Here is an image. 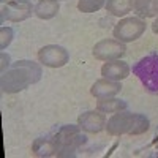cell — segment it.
Masks as SVG:
<instances>
[{"instance_id": "cell-1", "label": "cell", "mask_w": 158, "mask_h": 158, "mask_svg": "<svg viewBox=\"0 0 158 158\" xmlns=\"http://www.w3.org/2000/svg\"><path fill=\"white\" fill-rule=\"evenodd\" d=\"M43 76L41 65L32 60H18L2 74V92L18 94L32 84H36Z\"/></svg>"}, {"instance_id": "cell-19", "label": "cell", "mask_w": 158, "mask_h": 158, "mask_svg": "<svg viewBox=\"0 0 158 158\" xmlns=\"http://www.w3.org/2000/svg\"><path fill=\"white\" fill-rule=\"evenodd\" d=\"M152 30H153L155 35H158V19L153 21V24H152Z\"/></svg>"}, {"instance_id": "cell-8", "label": "cell", "mask_w": 158, "mask_h": 158, "mask_svg": "<svg viewBox=\"0 0 158 158\" xmlns=\"http://www.w3.org/2000/svg\"><path fill=\"white\" fill-rule=\"evenodd\" d=\"M38 60L41 65H44V67L62 68L68 63L70 54H68V51L62 46L48 44V46H44L38 51Z\"/></svg>"}, {"instance_id": "cell-20", "label": "cell", "mask_w": 158, "mask_h": 158, "mask_svg": "<svg viewBox=\"0 0 158 158\" xmlns=\"http://www.w3.org/2000/svg\"><path fill=\"white\" fill-rule=\"evenodd\" d=\"M152 10H153V13H155V16H158V0H153Z\"/></svg>"}, {"instance_id": "cell-16", "label": "cell", "mask_w": 158, "mask_h": 158, "mask_svg": "<svg viewBox=\"0 0 158 158\" xmlns=\"http://www.w3.org/2000/svg\"><path fill=\"white\" fill-rule=\"evenodd\" d=\"M106 5V0H77V10L82 13H95Z\"/></svg>"}, {"instance_id": "cell-5", "label": "cell", "mask_w": 158, "mask_h": 158, "mask_svg": "<svg viewBox=\"0 0 158 158\" xmlns=\"http://www.w3.org/2000/svg\"><path fill=\"white\" fill-rule=\"evenodd\" d=\"M146 27H147V24L142 18H138V16L123 18L115 24L114 38L118 40V41H122V43L136 41V40L141 38L142 33L146 32Z\"/></svg>"}, {"instance_id": "cell-11", "label": "cell", "mask_w": 158, "mask_h": 158, "mask_svg": "<svg viewBox=\"0 0 158 158\" xmlns=\"http://www.w3.org/2000/svg\"><path fill=\"white\" fill-rule=\"evenodd\" d=\"M122 90V84L120 81H111V79H98L95 81V84L92 85L90 94L92 97H95L97 100L100 98H108V97H115L117 94H120Z\"/></svg>"}, {"instance_id": "cell-18", "label": "cell", "mask_w": 158, "mask_h": 158, "mask_svg": "<svg viewBox=\"0 0 158 158\" xmlns=\"http://www.w3.org/2000/svg\"><path fill=\"white\" fill-rule=\"evenodd\" d=\"M10 67H11V63H10V56L5 54V52H2V68H0V70H2V74H3Z\"/></svg>"}, {"instance_id": "cell-4", "label": "cell", "mask_w": 158, "mask_h": 158, "mask_svg": "<svg viewBox=\"0 0 158 158\" xmlns=\"http://www.w3.org/2000/svg\"><path fill=\"white\" fill-rule=\"evenodd\" d=\"M131 70L149 94L158 95V51H153L138 60Z\"/></svg>"}, {"instance_id": "cell-12", "label": "cell", "mask_w": 158, "mask_h": 158, "mask_svg": "<svg viewBox=\"0 0 158 158\" xmlns=\"http://www.w3.org/2000/svg\"><path fill=\"white\" fill-rule=\"evenodd\" d=\"M106 13L115 18H123L135 10V0H106Z\"/></svg>"}, {"instance_id": "cell-10", "label": "cell", "mask_w": 158, "mask_h": 158, "mask_svg": "<svg viewBox=\"0 0 158 158\" xmlns=\"http://www.w3.org/2000/svg\"><path fill=\"white\" fill-rule=\"evenodd\" d=\"M130 71H131L130 65L120 59L109 60L101 67V76L111 79V81H123L125 77H128Z\"/></svg>"}, {"instance_id": "cell-9", "label": "cell", "mask_w": 158, "mask_h": 158, "mask_svg": "<svg viewBox=\"0 0 158 158\" xmlns=\"http://www.w3.org/2000/svg\"><path fill=\"white\" fill-rule=\"evenodd\" d=\"M77 125L87 133H100L106 128V115L101 111H85L77 117Z\"/></svg>"}, {"instance_id": "cell-21", "label": "cell", "mask_w": 158, "mask_h": 158, "mask_svg": "<svg viewBox=\"0 0 158 158\" xmlns=\"http://www.w3.org/2000/svg\"><path fill=\"white\" fill-rule=\"evenodd\" d=\"M153 147H155V149L158 150V135H156V138L153 139Z\"/></svg>"}, {"instance_id": "cell-2", "label": "cell", "mask_w": 158, "mask_h": 158, "mask_svg": "<svg viewBox=\"0 0 158 158\" xmlns=\"http://www.w3.org/2000/svg\"><path fill=\"white\" fill-rule=\"evenodd\" d=\"M150 122L146 115L142 114H133L118 111L114 112V115L106 122V130L109 136H122V135H130V136H138L144 135L146 131H149Z\"/></svg>"}, {"instance_id": "cell-14", "label": "cell", "mask_w": 158, "mask_h": 158, "mask_svg": "<svg viewBox=\"0 0 158 158\" xmlns=\"http://www.w3.org/2000/svg\"><path fill=\"white\" fill-rule=\"evenodd\" d=\"M127 101L115 98V97H108V98H100L97 101V109L104 112V114H112V112H118L127 109Z\"/></svg>"}, {"instance_id": "cell-13", "label": "cell", "mask_w": 158, "mask_h": 158, "mask_svg": "<svg viewBox=\"0 0 158 158\" xmlns=\"http://www.w3.org/2000/svg\"><path fill=\"white\" fill-rule=\"evenodd\" d=\"M60 10L59 0H40L35 5V16L40 19H52Z\"/></svg>"}, {"instance_id": "cell-3", "label": "cell", "mask_w": 158, "mask_h": 158, "mask_svg": "<svg viewBox=\"0 0 158 158\" xmlns=\"http://www.w3.org/2000/svg\"><path fill=\"white\" fill-rule=\"evenodd\" d=\"M49 136L54 146V156H73L87 142V136L79 125H63Z\"/></svg>"}, {"instance_id": "cell-17", "label": "cell", "mask_w": 158, "mask_h": 158, "mask_svg": "<svg viewBox=\"0 0 158 158\" xmlns=\"http://www.w3.org/2000/svg\"><path fill=\"white\" fill-rule=\"evenodd\" d=\"M13 36H15L13 29L3 25V27L0 29V49H6L10 46V43L13 41Z\"/></svg>"}, {"instance_id": "cell-6", "label": "cell", "mask_w": 158, "mask_h": 158, "mask_svg": "<svg viewBox=\"0 0 158 158\" xmlns=\"http://www.w3.org/2000/svg\"><path fill=\"white\" fill-rule=\"evenodd\" d=\"M127 52V46L125 43L118 41L115 38H106L98 41L94 49H92V54L97 60H103V62H109V60H117L125 56Z\"/></svg>"}, {"instance_id": "cell-7", "label": "cell", "mask_w": 158, "mask_h": 158, "mask_svg": "<svg viewBox=\"0 0 158 158\" xmlns=\"http://www.w3.org/2000/svg\"><path fill=\"white\" fill-rule=\"evenodd\" d=\"M35 15V6L29 0H11L2 6V21L21 22Z\"/></svg>"}, {"instance_id": "cell-15", "label": "cell", "mask_w": 158, "mask_h": 158, "mask_svg": "<svg viewBox=\"0 0 158 158\" xmlns=\"http://www.w3.org/2000/svg\"><path fill=\"white\" fill-rule=\"evenodd\" d=\"M153 0H135V13L138 18H153L155 13L152 10Z\"/></svg>"}]
</instances>
